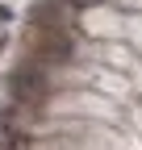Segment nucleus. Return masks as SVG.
I'll return each mask as SVG.
<instances>
[{
    "label": "nucleus",
    "mask_w": 142,
    "mask_h": 150,
    "mask_svg": "<svg viewBox=\"0 0 142 150\" xmlns=\"http://www.w3.org/2000/svg\"><path fill=\"white\" fill-rule=\"evenodd\" d=\"M4 88H9V100L13 104H21V108H38L46 96H50V71L42 63H33V59H21L9 75H4Z\"/></svg>",
    "instance_id": "nucleus-1"
},
{
    "label": "nucleus",
    "mask_w": 142,
    "mask_h": 150,
    "mask_svg": "<svg viewBox=\"0 0 142 150\" xmlns=\"http://www.w3.org/2000/svg\"><path fill=\"white\" fill-rule=\"evenodd\" d=\"M25 59L42 63L46 71L50 67H67L75 59V33L71 29H25Z\"/></svg>",
    "instance_id": "nucleus-2"
},
{
    "label": "nucleus",
    "mask_w": 142,
    "mask_h": 150,
    "mask_svg": "<svg viewBox=\"0 0 142 150\" xmlns=\"http://www.w3.org/2000/svg\"><path fill=\"white\" fill-rule=\"evenodd\" d=\"M71 13H75L71 0H33L25 21L29 29H71Z\"/></svg>",
    "instance_id": "nucleus-3"
},
{
    "label": "nucleus",
    "mask_w": 142,
    "mask_h": 150,
    "mask_svg": "<svg viewBox=\"0 0 142 150\" xmlns=\"http://www.w3.org/2000/svg\"><path fill=\"white\" fill-rule=\"evenodd\" d=\"M9 21H13V8L4 4V0H0V25H9Z\"/></svg>",
    "instance_id": "nucleus-4"
},
{
    "label": "nucleus",
    "mask_w": 142,
    "mask_h": 150,
    "mask_svg": "<svg viewBox=\"0 0 142 150\" xmlns=\"http://www.w3.org/2000/svg\"><path fill=\"white\" fill-rule=\"evenodd\" d=\"M4 46H9V33H4V29H0V50H4Z\"/></svg>",
    "instance_id": "nucleus-5"
},
{
    "label": "nucleus",
    "mask_w": 142,
    "mask_h": 150,
    "mask_svg": "<svg viewBox=\"0 0 142 150\" xmlns=\"http://www.w3.org/2000/svg\"><path fill=\"white\" fill-rule=\"evenodd\" d=\"M71 4H100V0H71Z\"/></svg>",
    "instance_id": "nucleus-6"
}]
</instances>
